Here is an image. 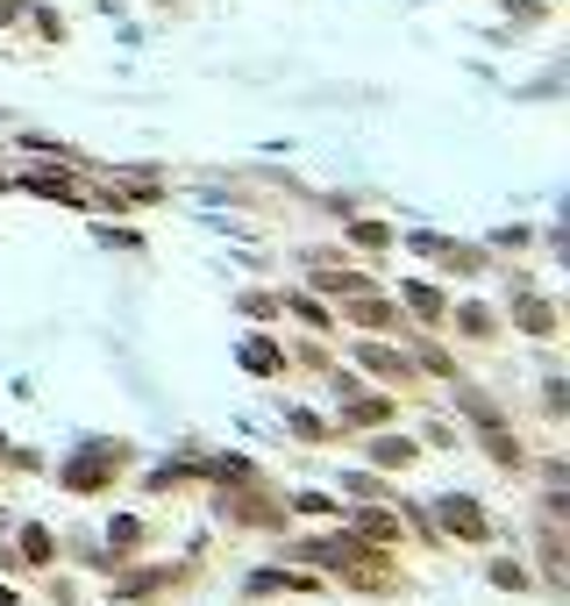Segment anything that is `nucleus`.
Segmentation results:
<instances>
[{
    "label": "nucleus",
    "instance_id": "f257e3e1",
    "mask_svg": "<svg viewBox=\"0 0 570 606\" xmlns=\"http://www.w3.org/2000/svg\"><path fill=\"white\" fill-rule=\"evenodd\" d=\"M442 528H457V535L478 542V535H485V513H478L471 499H442Z\"/></svg>",
    "mask_w": 570,
    "mask_h": 606
},
{
    "label": "nucleus",
    "instance_id": "f03ea898",
    "mask_svg": "<svg viewBox=\"0 0 570 606\" xmlns=\"http://www.w3.org/2000/svg\"><path fill=\"white\" fill-rule=\"evenodd\" d=\"M371 457H379V464H399V472H407V464H414V450H407V443H379Z\"/></svg>",
    "mask_w": 570,
    "mask_h": 606
}]
</instances>
